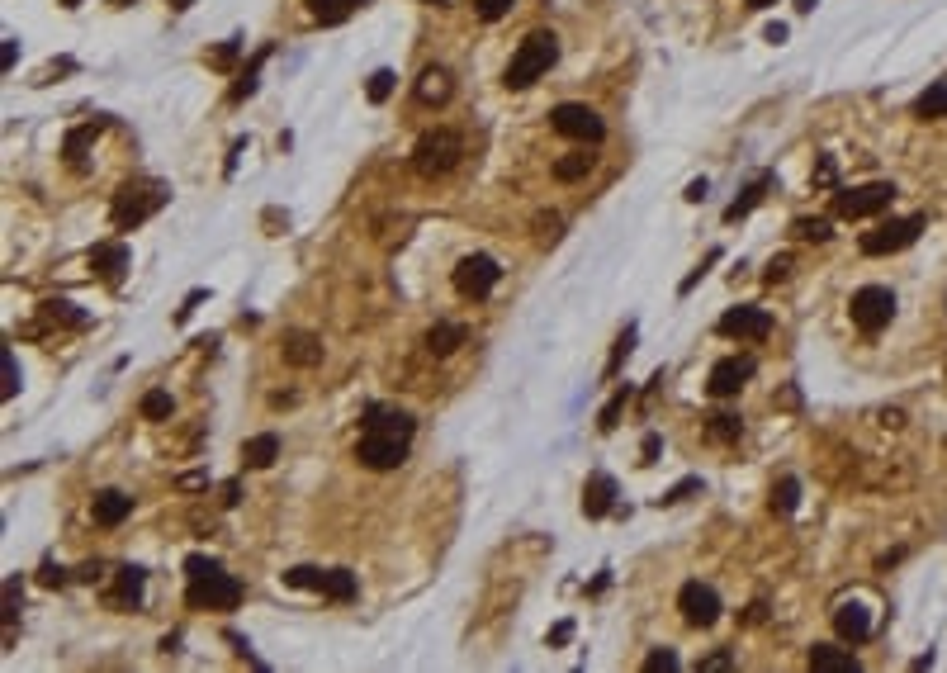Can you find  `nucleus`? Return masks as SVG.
Listing matches in <instances>:
<instances>
[{"mask_svg":"<svg viewBox=\"0 0 947 673\" xmlns=\"http://www.w3.org/2000/svg\"><path fill=\"white\" fill-rule=\"evenodd\" d=\"M412 432H417V422H412L408 413L379 408L375 403V408L365 413V432H360V441H356V460L370 465V470H398V465L408 460Z\"/></svg>","mask_w":947,"mask_h":673,"instance_id":"f257e3e1","label":"nucleus"},{"mask_svg":"<svg viewBox=\"0 0 947 673\" xmlns=\"http://www.w3.org/2000/svg\"><path fill=\"white\" fill-rule=\"evenodd\" d=\"M161 204H166V185L152 181V176H133V181H124L119 190H114V228H138V223H147L152 214H157Z\"/></svg>","mask_w":947,"mask_h":673,"instance_id":"39448f33","label":"nucleus"},{"mask_svg":"<svg viewBox=\"0 0 947 673\" xmlns=\"http://www.w3.org/2000/svg\"><path fill=\"white\" fill-rule=\"evenodd\" d=\"M687 200H692V204L706 200V181H692V185H687Z\"/></svg>","mask_w":947,"mask_h":673,"instance_id":"6e6d98bb","label":"nucleus"},{"mask_svg":"<svg viewBox=\"0 0 947 673\" xmlns=\"http://www.w3.org/2000/svg\"><path fill=\"white\" fill-rule=\"evenodd\" d=\"M815 185H820V190H834V185H839V162H834V157H820V166H815Z\"/></svg>","mask_w":947,"mask_h":673,"instance_id":"ea45409f","label":"nucleus"},{"mask_svg":"<svg viewBox=\"0 0 947 673\" xmlns=\"http://www.w3.org/2000/svg\"><path fill=\"white\" fill-rule=\"evenodd\" d=\"M791 233L801 237V242H829V237H834V223L829 219H796L791 223Z\"/></svg>","mask_w":947,"mask_h":673,"instance_id":"2f4dec72","label":"nucleus"},{"mask_svg":"<svg viewBox=\"0 0 947 673\" xmlns=\"http://www.w3.org/2000/svg\"><path fill=\"white\" fill-rule=\"evenodd\" d=\"M749 5H753V10H763V5H772V0H749Z\"/></svg>","mask_w":947,"mask_h":673,"instance_id":"e2e57ef3","label":"nucleus"},{"mask_svg":"<svg viewBox=\"0 0 947 673\" xmlns=\"http://www.w3.org/2000/svg\"><path fill=\"white\" fill-rule=\"evenodd\" d=\"M678 612H682V621H687V626H715V621H720V593H715L711 583H701V579L682 583Z\"/></svg>","mask_w":947,"mask_h":673,"instance_id":"9d476101","label":"nucleus"},{"mask_svg":"<svg viewBox=\"0 0 947 673\" xmlns=\"http://www.w3.org/2000/svg\"><path fill=\"white\" fill-rule=\"evenodd\" d=\"M128 512H133V498L119 489H100L95 498H90V517L100 522V527H119Z\"/></svg>","mask_w":947,"mask_h":673,"instance_id":"f3484780","label":"nucleus"},{"mask_svg":"<svg viewBox=\"0 0 947 673\" xmlns=\"http://www.w3.org/2000/svg\"><path fill=\"white\" fill-rule=\"evenodd\" d=\"M266 57H270V48H261V53L242 67V76H237V86H233V100H247V95L256 91V76H261V67H266Z\"/></svg>","mask_w":947,"mask_h":673,"instance_id":"c756f323","label":"nucleus"},{"mask_svg":"<svg viewBox=\"0 0 947 673\" xmlns=\"http://www.w3.org/2000/svg\"><path fill=\"white\" fill-rule=\"evenodd\" d=\"M720 332L725 337H744V342H763L772 332V313L758 309V304H739V309H730L720 318Z\"/></svg>","mask_w":947,"mask_h":673,"instance_id":"f8f14e48","label":"nucleus"},{"mask_svg":"<svg viewBox=\"0 0 947 673\" xmlns=\"http://www.w3.org/2000/svg\"><path fill=\"white\" fill-rule=\"evenodd\" d=\"M465 337H469V332L460 328V323H436V328L427 332V342H422V346H427L431 356H450L455 346H465Z\"/></svg>","mask_w":947,"mask_h":673,"instance_id":"4be33fe9","label":"nucleus"},{"mask_svg":"<svg viewBox=\"0 0 947 673\" xmlns=\"http://www.w3.org/2000/svg\"><path fill=\"white\" fill-rule=\"evenodd\" d=\"M554 62H559V38H554L550 29L526 34V43H521L517 53H512V62H507V91H526V86H536Z\"/></svg>","mask_w":947,"mask_h":673,"instance_id":"7ed1b4c3","label":"nucleus"},{"mask_svg":"<svg viewBox=\"0 0 947 673\" xmlns=\"http://www.w3.org/2000/svg\"><path fill=\"white\" fill-rule=\"evenodd\" d=\"M654 455H659V437L649 432V437H644V446H640V465H654Z\"/></svg>","mask_w":947,"mask_h":673,"instance_id":"603ef678","label":"nucleus"},{"mask_svg":"<svg viewBox=\"0 0 947 673\" xmlns=\"http://www.w3.org/2000/svg\"><path fill=\"white\" fill-rule=\"evenodd\" d=\"M237 53H242V43H237V38H233V43H223V48H218V53L209 57V62H214V67H233V62H237Z\"/></svg>","mask_w":947,"mask_h":673,"instance_id":"49530a36","label":"nucleus"},{"mask_svg":"<svg viewBox=\"0 0 947 673\" xmlns=\"http://www.w3.org/2000/svg\"><path fill=\"white\" fill-rule=\"evenodd\" d=\"M105 124H86V128H76L72 138H67V157H72V166H81V152H86V143L100 133Z\"/></svg>","mask_w":947,"mask_h":673,"instance_id":"c9c22d12","label":"nucleus"},{"mask_svg":"<svg viewBox=\"0 0 947 673\" xmlns=\"http://www.w3.org/2000/svg\"><path fill=\"white\" fill-rule=\"evenodd\" d=\"M109 5H114V10H124V5H133V0H109Z\"/></svg>","mask_w":947,"mask_h":673,"instance_id":"052dcab7","label":"nucleus"},{"mask_svg":"<svg viewBox=\"0 0 947 673\" xmlns=\"http://www.w3.org/2000/svg\"><path fill=\"white\" fill-rule=\"evenodd\" d=\"M891 200H895L891 181L853 185V190H839V195H834V214H839V219H872L881 209H891Z\"/></svg>","mask_w":947,"mask_h":673,"instance_id":"0eeeda50","label":"nucleus"},{"mask_svg":"<svg viewBox=\"0 0 947 673\" xmlns=\"http://www.w3.org/2000/svg\"><path fill=\"white\" fill-rule=\"evenodd\" d=\"M356 5L360 0H308V15L318 19V24H341V19H351Z\"/></svg>","mask_w":947,"mask_h":673,"instance_id":"b1692460","label":"nucleus"},{"mask_svg":"<svg viewBox=\"0 0 947 673\" xmlns=\"http://www.w3.org/2000/svg\"><path fill=\"white\" fill-rule=\"evenodd\" d=\"M678 669V655L673 650H654V655L644 659V673H673Z\"/></svg>","mask_w":947,"mask_h":673,"instance_id":"a19ab883","label":"nucleus"},{"mask_svg":"<svg viewBox=\"0 0 947 673\" xmlns=\"http://www.w3.org/2000/svg\"><path fill=\"white\" fill-rule=\"evenodd\" d=\"M588 171H592V157H588V152H564V157L554 162V181H564V185H569V181H583Z\"/></svg>","mask_w":947,"mask_h":673,"instance_id":"bb28decb","label":"nucleus"},{"mask_svg":"<svg viewBox=\"0 0 947 673\" xmlns=\"http://www.w3.org/2000/svg\"><path fill=\"white\" fill-rule=\"evenodd\" d=\"M19 394V361L15 351H5V399H15Z\"/></svg>","mask_w":947,"mask_h":673,"instance_id":"37998d69","label":"nucleus"},{"mask_svg":"<svg viewBox=\"0 0 947 673\" xmlns=\"http://www.w3.org/2000/svg\"><path fill=\"white\" fill-rule=\"evenodd\" d=\"M289 588H322V569H313V564H294L285 574Z\"/></svg>","mask_w":947,"mask_h":673,"instance_id":"f704fd0d","label":"nucleus"},{"mask_svg":"<svg viewBox=\"0 0 947 673\" xmlns=\"http://www.w3.org/2000/svg\"><path fill=\"white\" fill-rule=\"evenodd\" d=\"M394 81H398L394 72H375V76H370V86H365V95H370L375 105H384V100L394 95Z\"/></svg>","mask_w":947,"mask_h":673,"instance_id":"e433bc0d","label":"nucleus"},{"mask_svg":"<svg viewBox=\"0 0 947 673\" xmlns=\"http://www.w3.org/2000/svg\"><path fill=\"white\" fill-rule=\"evenodd\" d=\"M38 579H43V583H48V588H57V583H62V579H67V569H57V564H53V560H43V574H38Z\"/></svg>","mask_w":947,"mask_h":673,"instance_id":"3c124183","label":"nucleus"},{"mask_svg":"<svg viewBox=\"0 0 947 673\" xmlns=\"http://www.w3.org/2000/svg\"><path fill=\"white\" fill-rule=\"evenodd\" d=\"M848 313H853V323H858L862 332H881L891 328L895 318V294L886 290V285H862L858 294H853V304H848Z\"/></svg>","mask_w":947,"mask_h":673,"instance_id":"6e6552de","label":"nucleus"},{"mask_svg":"<svg viewBox=\"0 0 947 673\" xmlns=\"http://www.w3.org/2000/svg\"><path fill=\"white\" fill-rule=\"evenodd\" d=\"M550 124H554V133L578 138V143H597V138L607 133V124H602V119H597V110H588V105H554Z\"/></svg>","mask_w":947,"mask_h":673,"instance_id":"9b49d317","label":"nucleus"},{"mask_svg":"<svg viewBox=\"0 0 947 673\" xmlns=\"http://www.w3.org/2000/svg\"><path fill=\"white\" fill-rule=\"evenodd\" d=\"M512 5H517V0H479V19H488V24H493V19H502Z\"/></svg>","mask_w":947,"mask_h":673,"instance_id":"c03bdc74","label":"nucleus"},{"mask_svg":"<svg viewBox=\"0 0 947 673\" xmlns=\"http://www.w3.org/2000/svg\"><path fill=\"white\" fill-rule=\"evenodd\" d=\"M143 583H147L143 569H138V564H124V569H119V602L138 607V602H143Z\"/></svg>","mask_w":947,"mask_h":673,"instance_id":"c85d7f7f","label":"nucleus"},{"mask_svg":"<svg viewBox=\"0 0 947 673\" xmlns=\"http://www.w3.org/2000/svg\"><path fill=\"white\" fill-rule=\"evenodd\" d=\"M626 399H630V389H616V394H611V403L602 408V418H597V427H602V432H611V427H616V418H621Z\"/></svg>","mask_w":947,"mask_h":673,"instance_id":"4c0bfd02","label":"nucleus"},{"mask_svg":"<svg viewBox=\"0 0 947 673\" xmlns=\"http://www.w3.org/2000/svg\"><path fill=\"white\" fill-rule=\"evenodd\" d=\"M185 574H190V588H185V602H190V607L233 612L237 602H242V583L218 560H209V555H190V560H185Z\"/></svg>","mask_w":947,"mask_h":673,"instance_id":"f03ea898","label":"nucleus"},{"mask_svg":"<svg viewBox=\"0 0 947 673\" xmlns=\"http://www.w3.org/2000/svg\"><path fill=\"white\" fill-rule=\"evenodd\" d=\"M19 598H24V583H19V574H10L5 579V621L19 617Z\"/></svg>","mask_w":947,"mask_h":673,"instance_id":"58836bf2","label":"nucleus"},{"mask_svg":"<svg viewBox=\"0 0 947 673\" xmlns=\"http://www.w3.org/2000/svg\"><path fill=\"white\" fill-rule=\"evenodd\" d=\"M914 114L919 119H947V81H938V86H929V91L914 100Z\"/></svg>","mask_w":947,"mask_h":673,"instance_id":"393cba45","label":"nucleus"},{"mask_svg":"<svg viewBox=\"0 0 947 673\" xmlns=\"http://www.w3.org/2000/svg\"><path fill=\"white\" fill-rule=\"evenodd\" d=\"M616 512V479L611 474H592L583 484V517H607Z\"/></svg>","mask_w":947,"mask_h":673,"instance_id":"dca6fc26","label":"nucleus"},{"mask_svg":"<svg viewBox=\"0 0 947 673\" xmlns=\"http://www.w3.org/2000/svg\"><path fill=\"white\" fill-rule=\"evenodd\" d=\"M768 185H772V176H768V171H763V176H758V181H753L749 190H744V195H739V200H734L730 209H725V223H739V219H744V214H749L753 204L763 200V190H768Z\"/></svg>","mask_w":947,"mask_h":673,"instance_id":"a878e982","label":"nucleus"},{"mask_svg":"<svg viewBox=\"0 0 947 673\" xmlns=\"http://www.w3.org/2000/svg\"><path fill=\"white\" fill-rule=\"evenodd\" d=\"M100 574H105V564H100V560H90V564H81V574H76V579L95 583V579H100Z\"/></svg>","mask_w":947,"mask_h":673,"instance_id":"5fc2aeb1","label":"nucleus"},{"mask_svg":"<svg viewBox=\"0 0 947 673\" xmlns=\"http://www.w3.org/2000/svg\"><path fill=\"white\" fill-rule=\"evenodd\" d=\"M460 157H465V138H460L455 128H431V133H422L417 147H412V171L436 181V176H450V171L460 166Z\"/></svg>","mask_w":947,"mask_h":673,"instance_id":"20e7f679","label":"nucleus"},{"mask_svg":"<svg viewBox=\"0 0 947 673\" xmlns=\"http://www.w3.org/2000/svg\"><path fill=\"white\" fill-rule=\"evenodd\" d=\"M787 38V24H768V43H782Z\"/></svg>","mask_w":947,"mask_h":673,"instance_id":"13d9d810","label":"nucleus"},{"mask_svg":"<svg viewBox=\"0 0 947 673\" xmlns=\"http://www.w3.org/2000/svg\"><path fill=\"white\" fill-rule=\"evenodd\" d=\"M128 261H133V256H128L124 242H100V247L90 252V271L100 275V280H105L109 290H119V285H124Z\"/></svg>","mask_w":947,"mask_h":673,"instance_id":"4468645a","label":"nucleus"},{"mask_svg":"<svg viewBox=\"0 0 947 673\" xmlns=\"http://www.w3.org/2000/svg\"><path fill=\"white\" fill-rule=\"evenodd\" d=\"M76 5H81V0H62V10H76Z\"/></svg>","mask_w":947,"mask_h":673,"instance_id":"680f3d73","label":"nucleus"},{"mask_svg":"<svg viewBox=\"0 0 947 673\" xmlns=\"http://www.w3.org/2000/svg\"><path fill=\"white\" fill-rule=\"evenodd\" d=\"M725 669H734V659L720 650V655H711V659H701V673H725Z\"/></svg>","mask_w":947,"mask_h":673,"instance_id":"8fccbe9b","label":"nucleus"},{"mask_svg":"<svg viewBox=\"0 0 947 673\" xmlns=\"http://www.w3.org/2000/svg\"><path fill=\"white\" fill-rule=\"evenodd\" d=\"M697 489H701V479H682L678 489H668V493H663V498H659V503H682L687 493H697Z\"/></svg>","mask_w":947,"mask_h":673,"instance_id":"de8ad7c7","label":"nucleus"},{"mask_svg":"<svg viewBox=\"0 0 947 673\" xmlns=\"http://www.w3.org/2000/svg\"><path fill=\"white\" fill-rule=\"evenodd\" d=\"M204 484H209L204 474H185V479H180V489H204Z\"/></svg>","mask_w":947,"mask_h":673,"instance_id":"4d7b16f0","label":"nucleus"},{"mask_svg":"<svg viewBox=\"0 0 947 673\" xmlns=\"http://www.w3.org/2000/svg\"><path fill=\"white\" fill-rule=\"evenodd\" d=\"M801 508V479L796 474H787L777 489H772V512H782V517H791V512Z\"/></svg>","mask_w":947,"mask_h":673,"instance_id":"cd10ccee","label":"nucleus"},{"mask_svg":"<svg viewBox=\"0 0 947 673\" xmlns=\"http://www.w3.org/2000/svg\"><path fill=\"white\" fill-rule=\"evenodd\" d=\"M919 233H924V214H910V219H886V223H876L872 233L862 237V252H867V256L905 252V247H914V242H919Z\"/></svg>","mask_w":947,"mask_h":673,"instance_id":"423d86ee","label":"nucleus"},{"mask_svg":"<svg viewBox=\"0 0 947 673\" xmlns=\"http://www.w3.org/2000/svg\"><path fill=\"white\" fill-rule=\"evenodd\" d=\"M166 5H171V10H190L195 0H166Z\"/></svg>","mask_w":947,"mask_h":673,"instance_id":"bf43d9fd","label":"nucleus"},{"mask_svg":"<svg viewBox=\"0 0 947 673\" xmlns=\"http://www.w3.org/2000/svg\"><path fill=\"white\" fill-rule=\"evenodd\" d=\"M275 455H280V437H275V432H261V437H251L247 446H242V460H247L251 470L275 465Z\"/></svg>","mask_w":947,"mask_h":673,"instance_id":"412c9836","label":"nucleus"},{"mask_svg":"<svg viewBox=\"0 0 947 673\" xmlns=\"http://www.w3.org/2000/svg\"><path fill=\"white\" fill-rule=\"evenodd\" d=\"M569 640H573V621H559L550 631V645H569Z\"/></svg>","mask_w":947,"mask_h":673,"instance_id":"864d4df0","label":"nucleus"},{"mask_svg":"<svg viewBox=\"0 0 947 673\" xmlns=\"http://www.w3.org/2000/svg\"><path fill=\"white\" fill-rule=\"evenodd\" d=\"M834 631H839L848 645H862V640L872 636V612H867L862 602H839V612H834Z\"/></svg>","mask_w":947,"mask_h":673,"instance_id":"2eb2a0df","label":"nucleus"},{"mask_svg":"<svg viewBox=\"0 0 947 673\" xmlns=\"http://www.w3.org/2000/svg\"><path fill=\"white\" fill-rule=\"evenodd\" d=\"M318 593L322 598H332V602H351L356 598V574H351V569H327Z\"/></svg>","mask_w":947,"mask_h":673,"instance_id":"5701e85b","label":"nucleus"},{"mask_svg":"<svg viewBox=\"0 0 947 673\" xmlns=\"http://www.w3.org/2000/svg\"><path fill=\"white\" fill-rule=\"evenodd\" d=\"M787 271H791V256H772L768 271H763V280H768V285H777V280H787Z\"/></svg>","mask_w":947,"mask_h":673,"instance_id":"a18cd8bd","label":"nucleus"},{"mask_svg":"<svg viewBox=\"0 0 947 673\" xmlns=\"http://www.w3.org/2000/svg\"><path fill=\"white\" fill-rule=\"evenodd\" d=\"M280 351H285V361L299 365V370H308V365L322 361V342L313 337V332H289L285 342H280Z\"/></svg>","mask_w":947,"mask_h":673,"instance_id":"aec40b11","label":"nucleus"},{"mask_svg":"<svg viewBox=\"0 0 947 673\" xmlns=\"http://www.w3.org/2000/svg\"><path fill=\"white\" fill-rule=\"evenodd\" d=\"M143 418H147V422L171 418V394H161V389H152V394H143Z\"/></svg>","mask_w":947,"mask_h":673,"instance_id":"72a5a7b5","label":"nucleus"},{"mask_svg":"<svg viewBox=\"0 0 947 673\" xmlns=\"http://www.w3.org/2000/svg\"><path fill=\"white\" fill-rule=\"evenodd\" d=\"M706 432H711L715 441H739V432H744V422L734 418V413H715Z\"/></svg>","mask_w":947,"mask_h":673,"instance_id":"473e14b6","label":"nucleus"},{"mask_svg":"<svg viewBox=\"0 0 947 673\" xmlns=\"http://www.w3.org/2000/svg\"><path fill=\"white\" fill-rule=\"evenodd\" d=\"M498 261L488 252H474V256H465L460 266H455V290L465 294V299H488L493 294V285H498Z\"/></svg>","mask_w":947,"mask_h":673,"instance_id":"1a4fd4ad","label":"nucleus"},{"mask_svg":"<svg viewBox=\"0 0 947 673\" xmlns=\"http://www.w3.org/2000/svg\"><path fill=\"white\" fill-rule=\"evenodd\" d=\"M805 664L815 673H862L858 655H853V650H834V645H815V650L805 655Z\"/></svg>","mask_w":947,"mask_h":673,"instance_id":"6ab92c4d","label":"nucleus"},{"mask_svg":"<svg viewBox=\"0 0 947 673\" xmlns=\"http://www.w3.org/2000/svg\"><path fill=\"white\" fill-rule=\"evenodd\" d=\"M412 95H417V105H446L450 95H455V81H450L446 67H427V72L417 76Z\"/></svg>","mask_w":947,"mask_h":673,"instance_id":"a211bd4d","label":"nucleus"},{"mask_svg":"<svg viewBox=\"0 0 947 673\" xmlns=\"http://www.w3.org/2000/svg\"><path fill=\"white\" fill-rule=\"evenodd\" d=\"M630 351H635V328H626V332H621V342H616V351H611V365H607L611 375L621 370V361H626Z\"/></svg>","mask_w":947,"mask_h":673,"instance_id":"79ce46f5","label":"nucleus"},{"mask_svg":"<svg viewBox=\"0 0 947 673\" xmlns=\"http://www.w3.org/2000/svg\"><path fill=\"white\" fill-rule=\"evenodd\" d=\"M753 370H758V365H753V356H725V361L711 365V380H706V384H711L715 399H734V394L753 380Z\"/></svg>","mask_w":947,"mask_h":673,"instance_id":"ddd939ff","label":"nucleus"},{"mask_svg":"<svg viewBox=\"0 0 947 673\" xmlns=\"http://www.w3.org/2000/svg\"><path fill=\"white\" fill-rule=\"evenodd\" d=\"M15 57H19V38H5V43H0V67L15 72Z\"/></svg>","mask_w":947,"mask_h":673,"instance_id":"09e8293b","label":"nucleus"},{"mask_svg":"<svg viewBox=\"0 0 947 673\" xmlns=\"http://www.w3.org/2000/svg\"><path fill=\"white\" fill-rule=\"evenodd\" d=\"M43 313H48V318H62V323H72V328H86V323H90V313H81L72 299H48V304H43Z\"/></svg>","mask_w":947,"mask_h":673,"instance_id":"7c9ffc66","label":"nucleus"}]
</instances>
